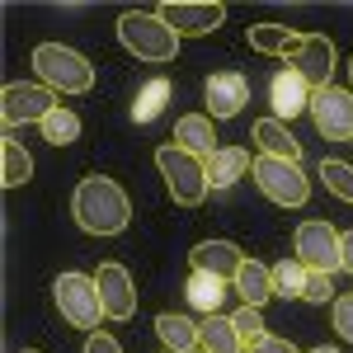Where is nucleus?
<instances>
[{
    "instance_id": "f257e3e1",
    "label": "nucleus",
    "mask_w": 353,
    "mask_h": 353,
    "mask_svg": "<svg viewBox=\"0 0 353 353\" xmlns=\"http://www.w3.org/2000/svg\"><path fill=\"white\" fill-rule=\"evenodd\" d=\"M245 43L254 52L288 61V71H297L311 90H325L330 76H334V61H339L330 33H292L283 24H250L245 28Z\"/></svg>"
},
{
    "instance_id": "f03ea898",
    "label": "nucleus",
    "mask_w": 353,
    "mask_h": 353,
    "mask_svg": "<svg viewBox=\"0 0 353 353\" xmlns=\"http://www.w3.org/2000/svg\"><path fill=\"white\" fill-rule=\"evenodd\" d=\"M71 212H76V226L90 236H123L132 221V203L109 174H85L71 193Z\"/></svg>"
},
{
    "instance_id": "7ed1b4c3",
    "label": "nucleus",
    "mask_w": 353,
    "mask_h": 353,
    "mask_svg": "<svg viewBox=\"0 0 353 353\" xmlns=\"http://www.w3.org/2000/svg\"><path fill=\"white\" fill-rule=\"evenodd\" d=\"M33 76L52 94H90L94 90V66L66 43H38L33 48Z\"/></svg>"
},
{
    "instance_id": "20e7f679",
    "label": "nucleus",
    "mask_w": 353,
    "mask_h": 353,
    "mask_svg": "<svg viewBox=\"0 0 353 353\" xmlns=\"http://www.w3.org/2000/svg\"><path fill=\"white\" fill-rule=\"evenodd\" d=\"M118 43L141 61H174V52H179V33L161 14H146V10L118 14Z\"/></svg>"
},
{
    "instance_id": "39448f33",
    "label": "nucleus",
    "mask_w": 353,
    "mask_h": 353,
    "mask_svg": "<svg viewBox=\"0 0 353 353\" xmlns=\"http://www.w3.org/2000/svg\"><path fill=\"white\" fill-rule=\"evenodd\" d=\"M156 170L165 174V184H170V198L179 203V208H198L203 198H208V165L189 156L184 146H174V141H165L156 146Z\"/></svg>"
},
{
    "instance_id": "423d86ee",
    "label": "nucleus",
    "mask_w": 353,
    "mask_h": 353,
    "mask_svg": "<svg viewBox=\"0 0 353 353\" xmlns=\"http://www.w3.org/2000/svg\"><path fill=\"white\" fill-rule=\"evenodd\" d=\"M52 297H57V311L66 316V325L94 334L99 321H104V301H99V283L90 273H61L52 283Z\"/></svg>"
},
{
    "instance_id": "0eeeda50",
    "label": "nucleus",
    "mask_w": 353,
    "mask_h": 353,
    "mask_svg": "<svg viewBox=\"0 0 353 353\" xmlns=\"http://www.w3.org/2000/svg\"><path fill=\"white\" fill-rule=\"evenodd\" d=\"M254 184L264 189L269 203L278 208H301L311 198V184L301 174L297 161H278V156H254Z\"/></svg>"
},
{
    "instance_id": "6e6552de",
    "label": "nucleus",
    "mask_w": 353,
    "mask_h": 353,
    "mask_svg": "<svg viewBox=\"0 0 353 353\" xmlns=\"http://www.w3.org/2000/svg\"><path fill=\"white\" fill-rule=\"evenodd\" d=\"M57 109H61V104H57V94L48 85L10 81L0 90V123H5V128H24V123H38V128H43V118H52Z\"/></svg>"
},
{
    "instance_id": "1a4fd4ad",
    "label": "nucleus",
    "mask_w": 353,
    "mask_h": 353,
    "mask_svg": "<svg viewBox=\"0 0 353 353\" xmlns=\"http://www.w3.org/2000/svg\"><path fill=\"white\" fill-rule=\"evenodd\" d=\"M339 231H334V221H301L297 226V264H306L311 273H334L344 269V250H339Z\"/></svg>"
},
{
    "instance_id": "9d476101",
    "label": "nucleus",
    "mask_w": 353,
    "mask_h": 353,
    "mask_svg": "<svg viewBox=\"0 0 353 353\" xmlns=\"http://www.w3.org/2000/svg\"><path fill=\"white\" fill-rule=\"evenodd\" d=\"M311 123L325 141H353V94L349 90H316L311 94Z\"/></svg>"
},
{
    "instance_id": "9b49d317",
    "label": "nucleus",
    "mask_w": 353,
    "mask_h": 353,
    "mask_svg": "<svg viewBox=\"0 0 353 353\" xmlns=\"http://www.w3.org/2000/svg\"><path fill=\"white\" fill-rule=\"evenodd\" d=\"M156 14H161L179 38H203V33H217V28L226 24V10H221V5H193V0H165Z\"/></svg>"
},
{
    "instance_id": "f8f14e48",
    "label": "nucleus",
    "mask_w": 353,
    "mask_h": 353,
    "mask_svg": "<svg viewBox=\"0 0 353 353\" xmlns=\"http://www.w3.org/2000/svg\"><path fill=\"white\" fill-rule=\"evenodd\" d=\"M94 283H99V301H104V316L109 321H132L137 316V288H132V273L123 264H99L94 269Z\"/></svg>"
},
{
    "instance_id": "ddd939ff",
    "label": "nucleus",
    "mask_w": 353,
    "mask_h": 353,
    "mask_svg": "<svg viewBox=\"0 0 353 353\" xmlns=\"http://www.w3.org/2000/svg\"><path fill=\"white\" fill-rule=\"evenodd\" d=\"M208 118H236V113H245V104H250V81H245L241 71H212L208 76Z\"/></svg>"
},
{
    "instance_id": "4468645a",
    "label": "nucleus",
    "mask_w": 353,
    "mask_h": 353,
    "mask_svg": "<svg viewBox=\"0 0 353 353\" xmlns=\"http://www.w3.org/2000/svg\"><path fill=\"white\" fill-rule=\"evenodd\" d=\"M189 264L203 273H217V278H226V283H236V273L245 269V254L236 241H198L189 250Z\"/></svg>"
},
{
    "instance_id": "2eb2a0df",
    "label": "nucleus",
    "mask_w": 353,
    "mask_h": 353,
    "mask_svg": "<svg viewBox=\"0 0 353 353\" xmlns=\"http://www.w3.org/2000/svg\"><path fill=\"white\" fill-rule=\"evenodd\" d=\"M311 85L301 81L297 71H283V76H273L269 85V104H273V118H297V113H311Z\"/></svg>"
},
{
    "instance_id": "dca6fc26",
    "label": "nucleus",
    "mask_w": 353,
    "mask_h": 353,
    "mask_svg": "<svg viewBox=\"0 0 353 353\" xmlns=\"http://www.w3.org/2000/svg\"><path fill=\"white\" fill-rule=\"evenodd\" d=\"M174 146H184L189 156L208 161V156L217 151V123H212L208 113H179V123H174Z\"/></svg>"
},
{
    "instance_id": "f3484780",
    "label": "nucleus",
    "mask_w": 353,
    "mask_h": 353,
    "mask_svg": "<svg viewBox=\"0 0 353 353\" xmlns=\"http://www.w3.org/2000/svg\"><path fill=\"white\" fill-rule=\"evenodd\" d=\"M254 146H259V156H278V161H297L301 156L292 128H288L283 118H273V113L254 123Z\"/></svg>"
},
{
    "instance_id": "a211bd4d",
    "label": "nucleus",
    "mask_w": 353,
    "mask_h": 353,
    "mask_svg": "<svg viewBox=\"0 0 353 353\" xmlns=\"http://www.w3.org/2000/svg\"><path fill=\"white\" fill-rule=\"evenodd\" d=\"M203 165H208V184H212V189H231L241 174H250V170H254L250 151H241V146H217V151H212Z\"/></svg>"
},
{
    "instance_id": "6ab92c4d",
    "label": "nucleus",
    "mask_w": 353,
    "mask_h": 353,
    "mask_svg": "<svg viewBox=\"0 0 353 353\" xmlns=\"http://www.w3.org/2000/svg\"><path fill=\"white\" fill-rule=\"evenodd\" d=\"M156 334H161L165 353H203V334L189 316H174V311L156 316Z\"/></svg>"
},
{
    "instance_id": "aec40b11",
    "label": "nucleus",
    "mask_w": 353,
    "mask_h": 353,
    "mask_svg": "<svg viewBox=\"0 0 353 353\" xmlns=\"http://www.w3.org/2000/svg\"><path fill=\"white\" fill-rule=\"evenodd\" d=\"M236 292H241L245 306H259L273 301V264H259V259H245V269L236 273Z\"/></svg>"
},
{
    "instance_id": "412c9836",
    "label": "nucleus",
    "mask_w": 353,
    "mask_h": 353,
    "mask_svg": "<svg viewBox=\"0 0 353 353\" xmlns=\"http://www.w3.org/2000/svg\"><path fill=\"white\" fill-rule=\"evenodd\" d=\"M184 292H189V301L203 311V316H221V301H226V278L193 269L189 283H184Z\"/></svg>"
},
{
    "instance_id": "4be33fe9",
    "label": "nucleus",
    "mask_w": 353,
    "mask_h": 353,
    "mask_svg": "<svg viewBox=\"0 0 353 353\" xmlns=\"http://www.w3.org/2000/svg\"><path fill=\"white\" fill-rule=\"evenodd\" d=\"M198 334H203V353H245V339L231 316H203Z\"/></svg>"
},
{
    "instance_id": "5701e85b",
    "label": "nucleus",
    "mask_w": 353,
    "mask_h": 353,
    "mask_svg": "<svg viewBox=\"0 0 353 353\" xmlns=\"http://www.w3.org/2000/svg\"><path fill=\"white\" fill-rule=\"evenodd\" d=\"M33 179V156H28V146H19L14 137H5L0 141V184L5 189H19Z\"/></svg>"
},
{
    "instance_id": "b1692460",
    "label": "nucleus",
    "mask_w": 353,
    "mask_h": 353,
    "mask_svg": "<svg viewBox=\"0 0 353 353\" xmlns=\"http://www.w3.org/2000/svg\"><path fill=\"white\" fill-rule=\"evenodd\" d=\"M306 278H311V269L306 264H273V297H306Z\"/></svg>"
},
{
    "instance_id": "393cba45",
    "label": "nucleus",
    "mask_w": 353,
    "mask_h": 353,
    "mask_svg": "<svg viewBox=\"0 0 353 353\" xmlns=\"http://www.w3.org/2000/svg\"><path fill=\"white\" fill-rule=\"evenodd\" d=\"M43 137H48L52 146H71V141L81 137V113H71V109H57L52 118H43Z\"/></svg>"
},
{
    "instance_id": "a878e982",
    "label": "nucleus",
    "mask_w": 353,
    "mask_h": 353,
    "mask_svg": "<svg viewBox=\"0 0 353 353\" xmlns=\"http://www.w3.org/2000/svg\"><path fill=\"white\" fill-rule=\"evenodd\" d=\"M321 179H325V189L334 193V198L353 203V165H344V161H325V165H321Z\"/></svg>"
},
{
    "instance_id": "bb28decb",
    "label": "nucleus",
    "mask_w": 353,
    "mask_h": 353,
    "mask_svg": "<svg viewBox=\"0 0 353 353\" xmlns=\"http://www.w3.org/2000/svg\"><path fill=\"white\" fill-rule=\"evenodd\" d=\"M231 321H236V330H241L245 349H250V344H259V339L269 334V330H264V311H259V306H241V311H236Z\"/></svg>"
},
{
    "instance_id": "cd10ccee",
    "label": "nucleus",
    "mask_w": 353,
    "mask_h": 353,
    "mask_svg": "<svg viewBox=\"0 0 353 353\" xmlns=\"http://www.w3.org/2000/svg\"><path fill=\"white\" fill-rule=\"evenodd\" d=\"M165 94H170V85H165V81H156L151 90H146V94H137L132 118H137V123H151V118H156V109L165 104Z\"/></svg>"
},
{
    "instance_id": "c85d7f7f",
    "label": "nucleus",
    "mask_w": 353,
    "mask_h": 353,
    "mask_svg": "<svg viewBox=\"0 0 353 353\" xmlns=\"http://www.w3.org/2000/svg\"><path fill=\"white\" fill-rule=\"evenodd\" d=\"M330 311H334V330H339V339H349L353 344V292L330 301Z\"/></svg>"
},
{
    "instance_id": "c756f323",
    "label": "nucleus",
    "mask_w": 353,
    "mask_h": 353,
    "mask_svg": "<svg viewBox=\"0 0 353 353\" xmlns=\"http://www.w3.org/2000/svg\"><path fill=\"white\" fill-rule=\"evenodd\" d=\"M301 301H334V278H330V273H311Z\"/></svg>"
},
{
    "instance_id": "7c9ffc66",
    "label": "nucleus",
    "mask_w": 353,
    "mask_h": 353,
    "mask_svg": "<svg viewBox=\"0 0 353 353\" xmlns=\"http://www.w3.org/2000/svg\"><path fill=\"white\" fill-rule=\"evenodd\" d=\"M81 353H123V344H118L113 334H104V330H94V334H85V349Z\"/></svg>"
},
{
    "instance_id": "2f4dec72",
    "label": "nucleus",
    "mask_w": 353,
    "mask_h": 353,
    "mask_svg": "<svg viewBox=\"0 0 353 353\" xmlns=\"http://www.w3.org/2000/svg\"><path fill=\"white\" fill-rule=\"evenodd\" d=\"M245 353H297V349H292V339H278V334H264L259 344H250Z\"/></svg>"
},
{
    "instance_id": "473e14b6",
    "label": "nucleus",
    "mask_w": 353,
    "mask_h": 353,
    "mask_svg": "<svg viewBox=\"0 0 353 353\" xmlns=\"http://www.w3.org/2000/svg\"><path fill=\"white\" fill-rule=\"evenodd\" d=\"M339 250H344V273H353V231H344V241H339Z\"/></svg>"
},
{
    "instance_id": "72a5a7b5",
    "label": "nucleus",
    "mask_w": 353,
    "mask_h": 353,
    "mask_svg": "<svg viewBox=\"0 0 353 353\" xmlns=\"http://www.w3.org/2000/svg\"><path fill=\"white\" fill-rule=\"evenodd\" d=\"M311 353H339V349H330V344H321V349H311Z\"/></svg>"
},
{
    "instance_id": "f704fd0d",
    "label": "nucleus",
    "mask_w": 353,
    "mask_h": 353,
    "mask_svg": "<svg viewBox=\"0 0 353 353\" xmlns=\"http://www.w3.org/2000/svg\"><path fill=\"white\" fill-rule=\"evenodd\" d=\"M349 81H353V61H349Z\"/></svg>"
},
{
    "instance_id": "c9c22d12",
    "label": "nucleus",
    "mask_w": 353,
    "mask_h": 353,
    "mask_svg": "<svg viewBox=\"0 0 353 353\" xmlns=\"http://www.w3.org/2000/svg\"><path fill=\"white\" fill-rule=\"evenodd\" d=\"M24 353H38V349H24Z\"/></svg>"
}]
</instances>
